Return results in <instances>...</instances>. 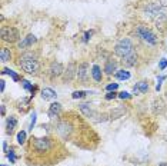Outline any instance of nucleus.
<instances>
[{
	"label": "nucleus",
	"instance_id": "1",
	"mask_svg": "<svg viewBox=\"0 0 167 166\" xmlns=\"http://www.w3.org/2000/svg\"><path fill=\"white\" fill-rule=\"evenodd\" d=\"M19 66L22 67L26 73L29 75H37V72L40 70V63L37 60V56L32 52H26L23 53L20 59H19Z\"/></svg>",
	"mask_w": 167,
	"mask_h": 166
},
{
	"label": "nucleus",
	"instance_id": "2",
	"mask_svg": "<svg viewBox=\"0 0 167 166\" xmlns=\"http://www.w3.org/2000/svg\"><path fill=\"white\" fill-rule=\"evenodd\" d=\"M136 34H137L143 42L147 43V44L156 46L158 43V37L147 27V26H144V24H137V26H136Z\"/></svg>",
	"mask_w": 167,
	"mask_h": 166
},
{
	"label": "nucleus",
	"instance_id": "3",
	"mask_svg": "<svg viewBox=\"0 0 167 166\" xmlns=\"http://www.w3.org/2000/svg\"><path fill=\"white\" fill-rule=\"evenodd\" d=\"M133 50H134V44L131 42V39H129V37L120 39V40L114 44V49H113L114 55L119 57L127 56V55H129L130 52H133Z\"/></svg>",
	"mask_w": 167,
	"mask_h": 166
},
{
	"label": "nucleus",
	"instance_id": "4",
	"mask_svg": "<svg viewBox=\"0 0 167 166\" xmlns=\"http://www.w3.org/2000/svg\"><path fill=\"white\" fill-rule=\"evenodd\" d=\"M2 40L6 43H17L20 40V32L13 26H3L2 27Z\"/></svg>",
	"mask_w": 167,
	"mask_h": 166
},
{
	"label": "nucleus",
	"instance_id": "5",
	"mask_svg": "<svg viewBox=\"0 0 167 166\" xmlns=\"http://www.w3.org/2000/svg\"><path fill=\"white\" fill-rule=\"evenodd\" d=\"M53 140L50 138H34L32 142V147L33 150H36L37 153H44L51 150L53 147Z\"/></svg>",
	"mask_w": 167,
	"mask_h": 166
},
{
	"label": "nucleus",
	"instance_id": "6",
	"mask_svg": "<svg viewBox=\"0 0 167 166\" xmlns=\"http://www.w3.org/2000/svg\"><path fill=\"white\" fill-rule=\"evenodd\" d=\"M144 13H146V16H150L151 19H156L158 16L164 14V7H162L158 3H148L144 7Z\"/></svg>",
	"mask_w": 167,
	"mask_h": 166
},
{
	"label": "nucleus",
	"instance_id": "7",
	"mask_svg": "<svg viewBox=\"0 0 167 166\" xmlns=\"http://www.w3.org/2000/svg\"><path fill=\"white\" fill-rule=\"evenodd\" d=\"M47 73H49L50 79H57V77L63 76V73H64V66H63L60 62H51L50 66H49Z\"/></svg>",
	"mask_w": 167,
	"mask_h": 166
},
{
	"label": "nucleus",
	"instance_id": "8",
	"mask_svg": "<svg viewBox=\"0 0 167 166\" xmlns=\"http://www.w3.org/2000/svg\"><path fill=\"white\" fill-rule=\"evenodd\" d=\"M76 75H77V66H76V63L74 62H70L69 65H67V67L64 69L63 76H61L63 83H70V82L76 77Z\"/></svg>",
	"mask_w": 167,
	"mask_h": 166
},
{
	"label": "nucleus",
	"instance_id": "9",
	"mask_svg": "<svg viewBox=\"0 0 167 166\" xmlns=\"http://www.w3.org/2000/svg\"><path fill=\"white\" fill-rule=\"evenodd\" d=\"M89 70H90V66H89L87 62L80 63L77 66V75H76V79L80 82V83H86L89 80Z\"/></svg>",
	"mask_w": 167,
	"mask_h": 166
},
{
	"label": "nucleus",
	"instance_id": "10",
	"mask_svg": "<svg viewBox=\"0 0 167 166\" xmlns=\"http://www.w3.org/2000/svg\"><path fill=\"white\" fill-rule=\"evenodd\" d=\"M57 133L60 135L61 138L64 139V140H67V139L70 138V135H71V132H73V128L69 125V122L67 120H61V122H59L57 123Z\"/></svg>",
	"mask_w": 167,
	"mask_h": 166
},
{
	"label": "nucleus",
	"instance_id": "11",
	"mask_svg": "<svg viewBox=\"0 0 167 166\" xmlns=\"http://www.w3.org/2000/svg\"><path fill=\"white\" fill-rule=\"evenodd\" d=\"M137 60H139V55H137V52H136V50L130 52L127 56L121 57V63H123L126 67H133V66H136V65H137Z\"/></svg>",
	"mask_w": 167,
	"mask_h": 166
},
{
	"label": "nucleus",
	"instance_id": "12",
	"mask_svg": "<svg viewBox=\"0 0 167 166\" xmlns=\"http://www.w3.org/2000/svg\"><path fill=\"white\" fill-rule=\"evenodd\" d=\"M61 104L60 103H57V102H54V103H51L50 106H49V112H47V115H49V118L50 119H54L57 118L59 115L61 113Z\"/></svg>",
	"mask_w": 167,
	"mask_h": 166
},
{
	"label": "nucleus",
	"instance_id": "13",
	"mask_svg": "<svg viewBox=\"0 0 167 166\" xmlns=\"http://www.w3.org/2000/svg\"><path fill=\"white\" fill-rule=\"evenodd\" d=\"M126 112H127V109H126L124 106L114 108L113 110H110V113H109V119H110V120H116V119H119V118H123V116L126 115Z\"/></svg>",
	"mask_w": 167,
	"mask_h": 166
},
{
	"label": "nucleus",
	"instance_id": "14",
	"mask_svg": "<svg viewBox=\"0 0 167 166\" xmlns=\"http://www.w3.org/2000/svg\"><path fill=\"white\" fill-rule=\"evenodd\" d=\"M37 39L33 36V34H29V36H26V37L22 40V42H19L17 48L19 49H29L30 46H33V43H36Z\"/></svg>",
	"mask_w": 167,
	"mask_h": 166
},
{
	"label": "nucleus",
	"instance_id": "15",
	"mask_svg": "<svg viewBox=\"0 0 167 166\" xmlns=\"http://www.w3.org/2000/svg\"><path fill=\"white\" fill-rule=\"evenodd\" d=\"M104 72H106V75H113V73H116L117 72V60L114 59H107L106 60V65H104Z\"/></svg>",
	"mask_w": 167,
	"mask_h": 166
},
{
	"label": "nucleus",
	"instance_id": "16",
	"mask_svg": "<svg viewBox=\"0 0 167 166\" xmlns=\"http://www.w3.org/2000/svg\"><path fill=\"white\" fill-rule=\"evenodd\" d=\"M79 110L82 112V113L86 116V118H94V116H97V115L94 113V110L90 108V104H86V103H80L79 104Z\"/></svg>",
	"mask_w": 167,
	"mask_h": 166
},
{
	"label": "nucleus",
	"instance_id": "17",
	"mask_svg": "<svg viewBox=\"0 0 167 166\" xmlns=\"http://www.w3.org/2000/svg\"><path fill=\"white\" fill-rule=\"evenodd\" d=\"M147 90H148V83L146 80H141V82H139L137 85H134L133 93H134V95H139V93H146Z\"/></svg>",
	"mask_w": 167,
	"mask_h": 166
},
{
	"label": "nucleus",
	"instance_id": "18",
	"mask_svg": "<svg viewBox=\"0 0 167 166\" xmlns=\"http://www.w3.org/2000/svg\"><path fill=\"white\" fill-rule=\"evenodd\" d=\"M42 97L43 100H54L57 97V93L51 87H44L42 90Z\"/></svg>",
	"mask_w": 167,
	"mask_h": 166
},
{
	"label": "nucleus",
	"instance_id": "19",
	"mask_svg": "<svg viewBox=\"0 0 167 166\" xmlns=\"http://www.w3.org/2000/svg\"><path fill=\"white\" fill-rule=\"evenodd\" d=\"M92 76L96 82H102L103 75H102V69H100L99 65H94V66L92 67Z\"/></svg>",
	"mask_w": 167,
	"mask_h": 166
},
{
	"label": "nucleus",
	"instance_id": "20",
	"mask_svg": "<svg viewBox=\"0 0 167 166\" xmlns=\"http://www.w3.org/2000/svg\"><path fill=\"white\" fill-rule=\"evenodd\" d=\"M16 125H17V119L14 118V116H10V118H7L6 128H7V133H9V135H12V133H13L14 128H16Z\"/></svg>",
	"mask_w": 167,
	"mask_h": 166
},
{
	"label": "nucleus",
	"instance_id": "21",
	"mask_svg": "<svg viewBox=\"0 0 167 166\" xmlns=\"http://www.w3.org/2000/svg\"><path fill=\"white\" fill-rule=\"evenodd\" d=\"M10 59H12V52H10V49L3 48L2 49V52H0V60H2V63L9 62Z\"/></svg>",
	"mask_w": 167,
	"mask_h": 166
},
{
	"label": "nucleus",
	"instance_id": "22",
	"mask_svg": "<svg viewBox=\"0 0 167 166\" xmlns=\"http://www.w3.org/2000/svg\"><path fill=\"white\" fill-rule=\"evenodd\" d=\"M116 79H119V80H127V79H130V72L126 70V69H121V70H117L116 73Z\"/></svg>",
	"mask_w": 167,
	"mask_h": 166
},
{
	"label": "nucleus",
	"instance_id": "23",
	"mask_svg": "<svg viewBox=\"0 0 167 166\" xmlns=\"http://www.w3.org/2000/svg\"><path fill=\"white\" fill-rule=\"evenodd\" d=\"M2 73H3V75H9V76L12 77V79H13L14 82H19V80H20V77H19V75H17V73H16V72H13V70H12V69H6V67H5Z\"/></svg>",
	"mask_w": 167,
	"mask_h": 166
},
{
	"label": "nucleus",
	"instance_id": "24",
	"mask_svg": "<svg viewBox=\"0 0 167 166\" xmlns=\"http://www.w3.org/2000/svg\"><path fill=\"white\" fill-rule=\"evenodd\" d=\"M153 106H154V108H153V112H154V113H162L163 109H164V103H163L162 100H156Z\"/></svg>",
	"mask_w": 167,
	"mask_h": 166
},
{
	"label": "nucleus",
	"instance_id": "25",
	"mask_svg": "<svg viewBox=\"0 0 167 166\" xmlns=\"http://www.w3.org/2000/svg\"><path fill=\"white\" fill-rule=\"evenodd\" d=\"M87 95H89V92H84V90H76V92H73L71 97H73V99H83V97H86Z\"/></svg>",
	"mask_w": 167,
	"mask_h": 166
},
{
	"label": "nucleus",
	"instance_id": "26",
	"mask_svg": "<svg viewBox=\"0 0 167 166\" xmlns=\"http://www.w3.org/2000/svg\"><path fill=\"white\" fill-rule=\"evenodd\" d=\"M26 136H27V135H26L24 130H22V132L17 133V143L19 145H23V143L26 142Z\"/></svg>",
	"mask_w": 167,
	"mask_h": 166
},
{
	"label": "nucleus",
	"instance_id": "27",
	"mask_svg": "<svg viewBox=\"0 0 167 166\" xmlns=\"http://www.w3.org/2000/svg\"><path fill=\"white\" fill-rule=\"evenodd\" d=\"M117 87H119V83H110L106 86V90L107 92H116Z\"/></svg>",
	"mask_w": 167,
	"mask_h": 166
},
{
	"label": "nucleus",
	"instance_id": "28",
	"mask_svg": "<svg viewBox=\"0 0 167 166\" xmlns=\"http://www.w3.org/2000/svg\"><path fill=\"white\" fill-rule=\"evenodd\" d=\"M116 97H119V93H116V92H107L106 93V99L107 100L116 99Z\"/></svg>",
	"mask_w": 167,
	"mask_h": 166
},
{
	"label": "nucleus",
	"instance_id": "29",
	"mask_svg": "<svg viewBox=\"0 0 167 166\" xmlns=\"http://www.w3.org/2000/svg\"><path fill=\"white\" fill-rule=\"evenodd\" d=\"M119 97H120V99H131V95H130L129 92H120V93H119Z\"/></svg>",
	"mask_w": 167,
	"mask_h": 166
},
{
	"label": "nucleus",
	"instance_id": "30",
	"mask_svg": "<svg viewBox=\"0 0 167 166\" xmlns=\"http://www.w3.org/2000/svg\"><path fill=\"white\" fill-rule=\"evenodd\" d=\"M7 157H9L10 163H14V162H16V155H14L13 150H9V153H7Z\"/></svg>",
	"mask_w": 167,
	"mask_h": 166
},
{
	"label": "nucleus",
	"instance_id": "31",
	"mask_svg": "<svg viewBox=\"0 0 167 166\" xmlns=\"http://www.w3.org/2000/svg\"><path fill=\"white\" fill-rule=\"evenodd\" d=\"M164 79H167V76H160V77H158L157 85H156V90H157V92H158L160 89H162V82L164 80Z\"/></svg>",
	"mask_w": 167,
	"mask_h": 166
},
{
	"label": "nucleus",
	"instance_id": "32",
	"mask_svg": "<svg viewBox=\"0 0 167 166\" xmlns=\"http://www.w3.org/2000/svg\"><path fill=\"white\" fill-rule=\"evenodd\" d=\"M158 67H160V70H164V69L167 67V59L163 57L162 60H160V63H158Z\"/></svg>",
	"mask_w": 167,
	"mask_h": 166
},
{
	"label": "nucleus",
	"instance_id": "33",
	"mask_svg": "<svg viewBox=\"0 0 167 166\" xmlns=\"http://www.w3.org/2000/svg\"><path fill=\"white\" fill-rule=\"evenodd\" d=\"M34 125H36V112H33V115H32V122H30V130H33Z\"/></svg>",
	"mask_w": 167,
	"mask_h": 166
},
{
	"label": "nucleus",
	"instance_id": "34",
	"mask_svg": "<svg viewBox=\"0 0 167 166\" xmlns=\"http://www.w3.org/2000/svg\"><path fill=\"white\" fill-rule=\"evenodd\" d=\"M93 34V30H90V32H86V33H84V37H83V42L84 43H87L89 42V39H90V36H92Z\"/></svg>",
	"mask_w": 167,
	"mask_h": 166
},
{
	"label": "nucleus",
	"instance_id": "35",
	"mask_svg": "<svg viewBox=\"0 0 167 166\" xmlns=\"http://www.w3.org/2000/svg\"><path fill=\"white\" fill-rule=\"evenodd\" d=\"M157 3L162 6V7H164V9L167 7V0H157Z\"/></svg>",
	"mask_w": 167,
	"mask_h": 166
},
{
	"label": "nucleus",
	"instance_id": "36",
	"mask_svg": "<svg viewBox=\"0 0 167 166\" xmlns=\"http://www.w3.org/2000/svg\"><path fill=\"white\" fill-rule=\"evenodd\" d=\"M0 86H2V92H5V86H6V82H5V80H0Z\"/></svg>",
	"mask_w": 167,
	"mask_h": 166
},
{
	"label": "nucleus",
	"instance_id": "37",
	"mask_svg": "<svg viewBox=\"0 0 167 166\" xmlns=\"http://www.w3.org/2000/svg\"><path fill=\"white\" fill-rule=\"evenodd\" d=\"M6 115V108H5V104H2V116H5Z\"/></svg>",
	"mask_w": 167,
	"mask_h": 166
},
{
	"label": "nucleus",
	"instance_id": "38",
	"mask_svg": "<svg viewBox=\"0 0 167 166\" xmlns=\"http://www.w3.org/2000/svg\"><path fill=\"white\" fill-rule=\"evenodd\" d=\"M3 150H5V152H7V143H3Z\"/></svg>",
	"mask_w": 167,
	"mask_h": 166
},
{
	"label": "nucleus",
	"instance_id": "39",
	"mask_svg": "<svg viewBox=\"0 0 167 166\" xmlns=\"http://www.w3.org/2000/svg\"><path fill=\"white\" fill-rule=\"evenodd\" d=\"M158 166H167V163H166V162H164V163H160V165H158Z\"/></svg>",
	"mask_w": 167,
	"mask_h": 166
}]
</instances>
